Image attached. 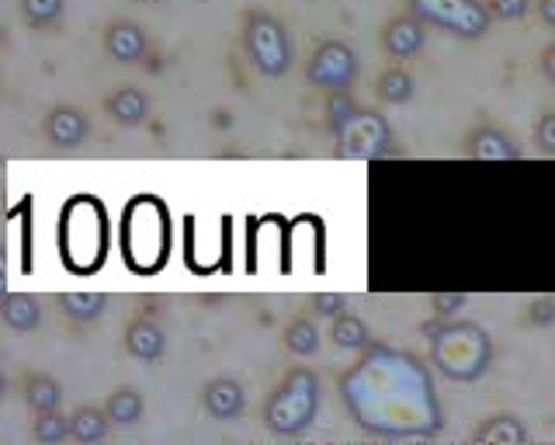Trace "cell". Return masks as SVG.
Listing matches in <instances>:
<instances>
[{"instance_id": "cell-4", "label": "cell", "mask_w": 555, "mask_h": 445, "mask_svg": "<svg viewBox=\"0 0 555 445\" xmlns=\"http://www.w3.org/2000/svg\"><path fill=\"white\" fill-rule=\"evenodd\" d=\"M320 410V376L299 366L282 376V383L271 390V397L264 400V424L268 432L295 438L317 421Z\"/></svg>"}, {"instance_id": "cell-1", "label": "cell", "mask_w": 555, "mask_h": 445, "mask_svg": "<svg viewBox=\"0 0 555 445\" xmlns=\"http://www.w3.org/2000/svg\"><path fill=\"white\" fill-rule=\"evenodd\" d=\"M170 209L156 195H132L118 219V254L135 276H156L170 258Z\"/></svg>"}, {"instance_id": "cell-31", "label": "cell", "mask_w": 555, "mask_h": 445, "mask_svg": "<svg viewBox=\"0 0 555 445\" xmlns=\"http://www.w3.org/2000/svg\"><path fill=\"white\" fill-rule=\"evenodd\" d=\"M312 310L323 314V317H337V314H344V296L340 293H317L312 296Z\"/></svg>"}, {"instance_id": "cell-28", "label": "cell", "mask_w": 555, "mask_h": 445, "mask_svg": "<svg viewBox=\"0 0 555 445\" xmlns=\"http://www.w3.org/2000/svg\"><path fill=\"white\" fill-rule=\"evenodd\" d=\"M486 8H490L493 22H525L534 4L531 0H486Z\"/></svg>"}, {"instance_id": "cell-27", "label": "cell", "mask_w": 555, "mask_h": 445, "mask_svg": "<svg viewBox=\"0 0 555 445\" xmlns=\"http://www.w3.org/2000/svg\"><path fill=\"white\" fill-rule=\"evenodd\" d=\"M361 105H358V101L351 98V94H347V91H334V94H330V101H326V126H330V132H340L347 123H351V115L358 112Z\"/></svg>"}, {"instance_id": "cell-22", "label": "cell", "mask_w": 555, "mask_h": 445, "mask_svg": "<svg viewBox=\"0 0 555 445\" xmlns=\"http://www.w3.org/2000/svg\"><path fill=\"white\" fill-rule=\"evenodd\" d=\"M104 410H108L112 424H135L139 418H143L146 410V400L143 393L132 390V386H118L115 393H108V400H104Z\"/></svg>"}, {"instance_id": "cell-32", "label": "cell", "mask_w": 555, "mask_h": 445, "mask_svg": "<svg viewBox=\"0 0 555 445\" xmlns=\"http://www.w3.org/2000/svg\"><path fill=\"white\" fill-rule=\"evenodd\" d=\"M430 306H434V314H438V317H448V314H455L459 306H465V296H462V293H451V296H430Z\"/></svg>"}, {"instance_id": "cell-10", "label": "cell", "mask_w": 555, "mask_h": 445, "mask_svg": "<svg viewBox=\"0 0 555 445\" xmlns=\"http://www.w3.org/2000/svg\"><path fill=\"white\" fill-rule=\"evenodd\" d=\"M202 407L208 418L233 421L243 415V407H247V390H243V383L233 380V376H216V380H208L202 390Z\"/></svg>"}, {"instance_id": "cell-30", "label": "cell", "mask_w": 555, "mask_h": 445, "mask_svg": "<svg viewBox=\"0 0 555 445\" xmlns=\"http://www.w3.org/2000/svg\"><path fill=\"white\" fill-rule=\"evenodd\" d=\"M534 143L545 157H555V112H545L534 123Z\"/></svg>"}, {"instance_id": "cell-19", "label": "cell", "mask_w": 555, "mask_h": 445, "mask_svg": "<svg viewBox=\"0 0 555 445\" xmlns=\"http://www.w3.org/2000/svg\"><path fill=\"white\" fill-rule=\"evenodd\" d=\"M330 341H334V348H344V352H361L372 345L369 338V323L354 314H337L334 323H330Z\"/></svg>"}, {"instance_id": "cell-25", "label": "cell", "mask_w": 555, "mask_h": 445, "mask_svg": "<svg viewBox=\"0 0 555 445\" xmlns=\"http://www.w3.org/2000/svg\"><path fill=\"white\" fill-rule=\"evenodd\" d=\"M66 11V0H22V18L31 28H52L60 25Z\"/></svg>"}, {"instance_id": "cell-3", "label": "cell", "mask_w": 555, "mask_h": 445, "mask_svg": "<svg viewBox=\"0 0 555 445\" xmlns=\"http://www.w3.org/2000/svg\"><path fill=\"white\" fill-rule=\"evenodd\" d=\"M430 363L455 383H476L493 363V341L473 320H448L427 328Z\"/></svg>"}, {"instance_id": "cell-34", "label": "cell", "mask_w": 555, "mask_h": 445, "mask_svg": "<svg viewBox=\"0 0 555 445\" xmlns=\"http://www.w3.org/2000/svg\"><path fill=\"white\" fill-rule=\"evenodd\" d=\"M534 11L548 28H555V0H534Z\"/></svg>"}, {"instance_id": "cell-11", "label": "cell", "mask_w": 555, "mask_h": 445, "mask_svg": "<svg viewBox=\"0 0 555 445\" xmlns=\"http://www.w3.org/2000/svg\"><path fill=\"white\" fill-rule=\"evenodd\" d=\"M42 132H46V140L52 147H60V150H74L80 147L87 136H91V118H87L80 109L74 105H56L49 115H46V123H42Z\"/></svg>"}, {"instance_id": "cell-6", "label": "cell", "mask_w": 555, "mask_h": 445, "mask_svg": "<svg viewBox=\"0 0 555 445\" xmlns=\"http://www.w3.org/2000/svg\"><path fill=\"white\" fill-rule=\"evenodd\" d=\"M406 11L421 22L451 31L455 39L476 42L493 25V14L482 0H406Z\"/></svg>"}, {"instance_id": "cell-13", "label": "cell", "mask_w": 555, "mask_h": 445, "mask_svg": "<svg viewBox=\"0 0 555 445\" xmlns=\"http://www.w3.org/2000/svg\"><path fill=\"white\" fill-rule=\"evenodd\" d=\"M150 49V36L143 25H135L129 18H118L104 28V53L115 63H139Z\"/></svg>"}, {"instance_id": "cell-21", "label": "cell", "mask_w": 555, "mask_h": 445, "mask_svg": "<svg viewBox=\"0 0 555 445\" xmlns=\"http://www.w3.org/2000/svg\"><path fill=\"white\" fill-rule=\"evenodd\" d=\"M282 341H285V348L292 355H299V358L317 355V348H320V328H317V320H312V317H292L285 323V331H282Z\"/></svg>"}, {"instance_id": "cell-7", "label": "cell", "mask_w": 555, "mask_h": 445, "mask_svg": "<svg viewBox=\"0 0 555 445\" xmlns=\"http://www.w3.org/2000/svg\"><path fill=\"white\" fill-rule=\"evenodd\" d=\"M392 150V126L375 109H358L337 132V153L347 161H378Z\"/></svg>"}, {"instance_id": "cell-8", "label": "cell", "mask_w": 555, "mask_h": 445, "mask_svg": "<svg viewBox=\"0 0 555 445\" xmlns=\"http://www.w3.org/2000/svg\"><path fill=\"white\" fill-rule=\"evenodd\" d=\"M354 77H358V56L347 42L326 39L312 49V56L306 63V80L312 84V88H320L326 94L351 91Z\"/></svg>"}, {"instance_id": "cell-17", "label": "cell", "mask_w": 555, "mask_h": 445, "mask_svg": "<svg viewBox=\"0 0 555 445\" xmlns=\"http://www.w3.org/2000/svg\"><path fill=\"white\" fill-rule=\"evenodd\" d=\"M0 317L11 331H35L42 323V306L28 293H4L0 300Z\"/></svg>"}, {"instance_id": "cell-18", "label": "cell", "mask_w": 555, "mask_h": 445, "mask_svg": "<svg viewBox=\"0 0 555 445\" xmlns=\"http://www.w3.org/2000/svg\"><path fill=\"white\" fill-rule=\"evenodd\" d=\"M22 400L31 410H52L63 404V383L52 380L49 372H28L22 380Z\"/></svg>"}, {"instance_id": "cell-12", "label": "cell", "mask_w": 555, "mask_h": 445, "mask_svg": "<svg viewBox=\"0 0 555 445\" xmlns=\"http://www.w3.org/2000/svg\"><path fill=\"white\" fill-rule=\"evenodd\" d=\"M465 153L473 161H520V147L514 136L500 126L482 123L465 136Z\"/></svg>"}, {"instance_id": "cell-20", "label": "cell", "mask_w": 555, "mask_h": 445, "mask_svg": "<svg viewBox=\"0 0 555 445\" xmlns=\"http://www.w3.org/2000/svg\"><path fill=\"white\" fill-rule=\"evenodd\" d=\"M375 94L386 101V105H406V101L416 94V80L410 71H403V66H389V71L378 74Z\"/></svg>"}, {"instance_id": "cell-33", "label": "cell", "mask_w": 555, "mask_h": 445, "mask_svg": "<svg viewBox=\"0 0 555 445\" xmlns=\"http://www.w3.org/2000/svg\"><path fill=\"white\" fill-rule=\"evenodd\" d=\"M538 66H542V77H545L548 84H555V42H548V46L542 49V60H538Z\"/></svg>"}, {"instance_id": "cell-29", "label": "cell", "mask_w": 555, "mask_h": 445, "mask_svg": "<svg viewBox=\"0 0 555 445\" xmlns=\"http://www.w3.org/2000/svg\"><path fill=\"white\" fill-rule=\"evenodd\" d=\"M528 323L531 328H552L555 323V296H538L528 303Z\"/></svg>"}, {"instance_id": "cell-35", "label": "cell", "mask_w": 555, "mask_h": 445, "mask_svg": "<svg viewBox=\"0 0 555 445\" xmlns=\"http://www.w3.org/2000/svg\"><path fill=\"white\" fill-rule=\"evenodd\" d=\"M139 4H160V0H139Z\"/></svg>"}, {"instance_id": "cell-2", "label": "cell", "mask_w": 555, "mask_h": 445, "mask_svg": "<svg viewBox=\"0 0 555 445\" xmlns=\"http://www.w3.org/2000/svg\"><path fill=\"white\" fill-rule=\"evenodd\" d=\"M60 262L74 276H94L108 262V209L98 195H69L60 209Z\"/></svg>"}, {"instance_id": "cell-23", "label": "cell", "mask_w": 555, "mask_h": 445, "mask_svg": "<svg viewBox=\"0 0 555 445\" xmlns=\"http://www.w3.org/2000/svg\"><path fill=\"white\" fill-rule=\"evenodd\" d=\"M108 410H101V407H77L74 410V418H69V438H77V442H98L108 435Z\"/></svg>"}, {"instance_id": "cell-14", "label": "cell", "mask_w": 555, "mask_h": 445, "mask_svg": "<svg viewBox=\"0 0 555 445\" xmlns=\"http://www.w3.org/2000/svg\"><path fill=\"white\" fill-rule=\"evenodd\" d=\"M126 348L139 363H156L167 352V334L153 317H132L126 328Z\"/></svg>"}, {"instance_id": "cell-9", "label": "cell", "mask_w": 555, "mask_h": 445, "mask_svg": "<svg viewBox=\"0 0 555 445\" xmlns=\"http://www.w3.org/2000/svg\"><path fill=\"white\" fill-rule=\"evenodd\" d=\"M427 42V22H421L416 14H396V18L382 28V49L389 60H410L424 49Z\"/></svg>"}, {"instance_id": "cell-26", "label": "cell", "mask_w": 555, "mask_h": 445, "mask_svg": "<svg viewBox=\"0 0 555 445\" xmlns=\"http://www.w3.org/2000/svg\"><path fill=\"white\" fill-rule=\"evenodd\" d=\"M31 435L52 445V442H63L69 438V418L60 415V407L52 410H35V421H31Z\"/></svg>"}, {"instance_id": "cell-15", "label": "cell", "mask_w": 555, "mask_h": 445, "mask_svg": "<svg viewBox=\"0 0 555 445\" xmlns=\"http://www.w3.org/2000/svg\"><path fill=\"white\" fill-rule=\"evenodd\" d=\"M473 442L476 445H525L528 428L517 415H493L476 428Z\"/></svg>"}, {"instance_id": "cell-24", "label": "cell", "mask_w": 555, "mask_h": 445, "mask_svg": "<svg viewBox=\"0 0 555 445\" xmlns=\"http://www.w3.org/2000/svg\"><path fill=\"white\" fill-rule=\"evenodd\" d=\"M60 306H63L66 320H74V323H94L104 314V306H108V296H104V293H63L60 296Z\"/></svg>"}, {"instance_id": "cell-5", "label": "cell", "mask_w": 555, "mask_h": 445, "mask_svg": "<svg viewBox=\"0 0 555 445\" xmlns=\"http://www.w3.org/2000/svg\"><path fill=\"white\" fill-rule=\"evenodd\" d=\"M243 53H247L257 74L271 80L285 77L295 60L285 22L268 11H247L243 14Z\"/></svg>"}, {"instance_id": "cell-16", "label": "cell", "mask_w": 555, "mask_h": 445, "mask_svg": "<svg viewBox=\"0 0 555 445\" xmlns=\"http://www.w3.org/2000/svg\"><path fill=\"white\" fill-rule=\"evenodd\" d=\"M104 112H108L118 126H143L150 115V98L139 88H118L104 98Z\"/></svg>"}]
</instances>
